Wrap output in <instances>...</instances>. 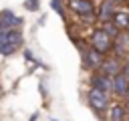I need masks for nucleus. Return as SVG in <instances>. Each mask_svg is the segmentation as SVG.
I'll use <instances>...</instances> for the list:
<instances>
[{
    "instance_id": "1",
    "label": "nucleus",
    "mask_w": 129,
    "mask_h": 121,
    "mask_svg": "<svg viewBox=\"0 0 129 121\" xmlns=\"http://www.w3.org/2000/svg\"><path fill=\"white\" fill-rule=\"evenodd\" d=\"M85 103L89 105V109L101 121H105V115H107V111H109V107L113 103V97L109 93H105V91H99V89H91L89 87L85 91Z\"/></svg>"
},
{
    "instance_id": "2",
    "label": "nucleus",
    "mask_w": 129,
    "mask_h": 121,
    "mask_svg": "<svg viewBox=\"0 0 129 121\" xmlns=\"http://www.w3.org/2000/svg\"><path fill=\"white\" fill-rule=\"evenodd\" d=\"M87 40H89V46H91L93 50L101 52L103 56L111 54L113 38H111V36H109L101 26H93V28H91V32H89V36H87Z\"/></svg>"
},
{
    "instance_id": "3",
    "label": "nucleus",
    "mask_w": 129,
    "mask_h": 121,
    "mask_svg": "<svg viewBox=\"0 0 129 121\" xmlns=\"http://www.w3.org/2000/svg\"><path fill=\"white\" fill-rule=\"evenodd\" d=\"M79 54H81V67H83V71H87V73L99 71V69H101V63H103V58H105L101 52L93 50L91 46H87V48L81 50Z\"/></svg>"
},
{
    "instance_id": "4",
    "label": "nucleus",
    "mask_w": 129,
    "mask_h": 121,
    "mask_svg": "<svg viewBox=\"0 0 129 121\" xmlns=\"http://www.w3.org/2000/svg\"><path fill=\"white\" fill-rule=\"evenodd\" d=\"M22 44H24L22 30H20V28H10L8 40L0 46V54H2V56H12V54H16V52L22 48Z\"/></svg>"
},
{
    "instance_id": "5",
    "label": "nucleus",
    "mask_w": 129,
    "mask_h": 121,
    "mask_svg": "<svg viewBox=\"0 0 129 121\" xmlns=\"http://www.w3.org/2000/svg\"><path fill=\"white\" fill-rule=\"evenodd\" d=\"M64 6H67V12H71L79 18V16L95 14L97 2L95 0H64Z\"/></svg>"
},
{
    "instance_id": "6",
    "label": "nucleus",
    "mask_w": 129,
    "mask_h": 121,
    "mask_svg": "<svg viewBox=\"0 0 129 121\" xmlns=\"http://www.w3.org/2000/svg\"><path fill=\"white\" fill-rule=\"evenodd\" d=\"M87 85H89L91 89H99V91H105V93L111 95L113 79L107 77V75H103V73H99V71H95V73H89V81H87Z\"/></svg>"
},
{
    "instance_id": "7",
    "label": "nucleus",
    "mask_w": 129,
    "mask_h": 121,
    "mask_svg": "<svg viewBox=\"0 0 129 121\" xmlns=\"http://www.w3.org/2000/svg\"><path fill=\"white\" fill-rule=\"evenodd\" d=\"M117 6L111 2V0H99L97 8H95V16H97V22L99 24H105V22H111L113 20V14H115Z\"/></svg>"
},
{
    "instance_id": "8",
    "label": "nucleus",
    "mask_w": 129,
    "mask_h": 121,
    "mask_svg": "<svg viewBox=\"0 0 129 121\" xmlns=\"http://www.w3.org/2000/svg\"><path fill=\"white\" fill-rule=\"evenodd\" d=\"M111 54L117 58H125L129 54V32H119L113 38V46H111Z\"/></svg>"
},
{
    "instance_id": "9",
    "label": "nucleus",
    "mask_w": 129,
    "mask_h": 121,
    "mask_svg": "<svg viewBox=\"0 0 129 121\" xmlns=\"http://www.w3.org/2000/svg\"><path fill=\"white\" fill-rule=\"evenodd\" d=\"M105 121H129V109L123 105V101L113 99V103L105 115Z\"/></svg>"
},
{
    "instance_id": "10",
    "label": "nucleus",
    "mask_w": 129,
    "mask_h": 121,
    "mask_svg": "<svg viewBox=\"0 0 129 121\" xmlns=\"http://www.w3.org/2000/svg\"><path fill=\"white\" fill-rule=\"evenodd\" d=\"M24 18L16 16V12H12L10 8L0 10V28H22Z\"/></svg>"
},
{
    "instance_id": "11",
    "label": "nucleus",
    "mask_w": 129,
    "mask_h": 121,
    "mask_svg": "<svg viewBox=\"0 0 129 121\" xmlns=\"http://www.w3.org/2000/svg\"><path fill=\"white\" fill-rule=\"evenodd\" d=\"M121 65H123V60L121 58H117V56H113V54H107L105 58H103V63H101V69H99V73H103V75H107V77H115V75H119L121 73Z\"/></svg>"
},
{
    "instance_id": "12",
    "label": "nucleus",
    "mask_w": 129,
    "mask_h": 121,
    "mask_svg": "<svg viewBox=\"0 0 129 121\" xmlns=\"http://www.w3.org/2000/svg\"><path fill=\"white\" fill-rule=\"evenodd\" d=\"M111 22H113L121 32H129V4L117 6V10H115Z\"/></svg>"
},
{
    "instance_id": "13",
    "label": "nucleus",
    "mask_w": 129,
    "mask_h": 121,
    "mask_svg": "<svg viewBox=\"0 0 129 121\" xmlns=\"http://www.w3.org/2000/svg\"><path fill=\"white\" fill-rule=\"evenodd\" d=\"M127 89H129V79H127L123 73L115 75V77H113V89H111V97H113V99H117V101H121V99L125 97Z\"/></svg>"
},
{
    "instance_id": "14",
    "label": "nucleus",
    "mask_w": 129,
    "mask_h": 121,
    "mask_svg": "<svg viewBox=\"0 0 129 121\" xmlns=\"http://www.w3.org/2000/svg\"><path fill=\"white\" fill-rule=\"evenodd\" d=\"M50 8H52L62 20H67V6H64V0H50Z\"/></svg>"
},
{
    "instance_id": "15",
    "label": "nucleus",
    "mask_w": 129,
    "mask_h": 121,
    "mask_svg": "<svg viewBox=\"0 0 129 121\" xmlns=\"http://www.w3.org/2000/svg\"><path fill=\"white\" fill-rule=\"evenodd\" d=\"M99 26H101V28H103V30H105V32H107L111 38H115V36L121 32V30H119V28H117L113 22H105V24H99Z\"/></svg>"
},
{
    "instance_id": "16",
    "label": "nucleus",
    "mask_w": 129,
    "mask_h": 121,
    "mask_svg": "<svg viewBox=\"0 0 129 121\" xmlns=\"http://www.w3.org/2000/svg\"><path fill=\"white\" fill-rule=\"evenodd\" d=\"M79 24H81V26H95V24H97V16H95V14L79 16Z\"/></svg>"
},
{
    "instance_id": "17",
    "label": "nucleus",
    "mask_w": 129,
    "mask_h": 121,
    "mask_svg": "<svg viewBox=\"0 0 129 121\" xmlns=\"http://www.w3.org/2000/svg\"><path fill=\"white\" fill-rule=\"evenodd\" d=\"M24 8L30 12H36L40 8V0H24Z\"/></svg>"
},
{
    "instance_id": "18",
    "label": "nucleus",
    "mask_w": 129,
    "mask_h": 121,
    "mask_svg": "<svg viewBox=\"0 0 129 121\" xmlns=\"http://www.w3.org/2000/svg\"><path fill=\"white\" fill-rule=\"evenodd\" d=\"M121 73H123V75L129 79V54L123 58V65H121Z\"/></svg>"
},
{
    "instance_id": "19",
    "label": "nucleus",
    "mask_w": 129,
    "mask_h": 121,
    "mask_svg": "<svg viewBox=\"0 0 129 121\" xmlns=\"http://www.w3.org/2000/svg\"><path fill=\"white\" fill-rule=\"evenodd\" d=\"M24 58H26L28 63H30V60L34 63V54H32V50H24Z\"/></svg>"
},
{
    "instance_id": "20",
    "label": "nucleus",
    "mask_w": 129,
    "mask_h": 121,
    "mask_svg": "<svg viewBox=\"0 0 129 121\" xmlns=\"http://www.w3.org/2000/svg\"><path fill=\"white\" fill-rule=\"evenodd\" d=\"M121 101H123V105H125V107L129 109V89H127V93H125V97H123Z\"/></svg>"
},
{
    "instance_id": "21",
    "label": "nucleus",
    "mask_w": 129,
    "mask_h": 121,
    "mask_svg": "<svg viewBox=\"0 0 129 121\" xmlns=\"http://www.w3.org/2000/svg\"><path fill=\"white\" fill-rule=\"evenodd\" d=\"M115 6H123V4H127V0H111Z\"/></svg>"
},
{
    "instance_id": "22",
    "label": "nucleus",
    "mask_w": 129,
    "mask_h": 121,
    "mask_svg": "<svg viewBox=\"0 0 129 121\" xmlns=\"http://www.w3.org/2000/svg\"><path fill=\"white\" fill-rule=\"evenodd\" d=\"M36 119H38V115H36V113H34V115H32V117H30V119H28V121H36Z\"/></svg>"
},
{
    "instance_id": "23",
    "label": "nucleus",
    "mask_w": 129,
    "mask_h": 121,
    "mask_svg": "<svg viewBox=\"0 0 129 121\" xmlns=\"http://www.w3.org/2000/svg\"><path fill=\"white\" fill-rule=\"evenodd\" d=\"M50 121H58V119H50Z\"/></svg>"
},
{
    "instance_id": "24",
    "label": "nucleus",
    "mask_w": 129,
    "mask_h": 121,
    "mask_svg": "<svg viewBox=\"0 0 129 121\" xmlns=\"http://www.w3.org/2000/svg\"><path fill=\"white\" fill-rule=\"evenodd\" d=\"M0 93H2V87H0Z\"/></svg>"
},
{
    "instance_id": "25",
    "label": "nucleus",
    "mask_w": 129,
    "mask_h": 121,
    "mask_svg": "<svg viewBox=\"0 0 129 121\" xmlns=\"http://www.w3.org/2000/svg\"><path fill=\"white\" fill-rule=\"evenodd\" d=\"M95 2H97V0H95Z\"/></svg>"
}]
</instances>
